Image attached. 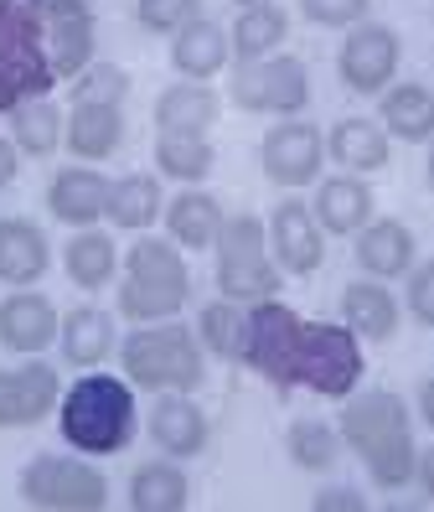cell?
Here are the masks:
<instances>
[{
	"label": "cell",
	"instance_id": "obj_10",
	"mask_svg": "<svg viewBox=\"0 0 434 512\" xmlns=\"http://www.w3.org/2000/svg\"><path fill=\"white\" fill-rule=\"evenodd\" d=\"M398 57H403V47H398L393 26L362 21V26L347 32V42H341L336 73H341V83H347L352 94H383V88L393 83V73H398Z\"/></svg>",
	"mask_w": 434,
	"mask_h": 512
},
{
	"label": "cell",
	"instance_id": "obj_14",
	"mask_svg": "<svg viewBox=\"0 0 434 512\" xmlns=\"http://www.w3.org/2000/svg\"><path fill=\"white\" fill-rule=\"evenodd\" d=\"M57 368L47 363H26L16 373H0V430H26L37 425V419H47L57 409Z\"/></svg>",
	"mask_w": 434,
	"mask_h": 512
},
{
	"label": "cell",
	"instance_id": "obj_23",
	"mask_svg": "<svg viewBox=\"0 0 434 512\" xmlns=\"http://www.w3.org/2000/svg\"><path fill=\"white\" fill-rule=\"evenodd\" d=\"M341 316L367 342L398 337V300H393V290H383V280H352L341 290Z\"/></svg>",
	"mask_w": 434,
	"mask_h": 512
},
{
	"label": "cell",
	"instance_id": "obj_42",
	"mask_svg": "<svg viewBox=\"0 0 434 512\" xmlns=\"http://www.w3.org/2000/svg\"><path fill=\"white\" fill-rule=\"evenodd\" d=\"M16 171H21V150H16V140H0V192L16 182Z\"/></svg>",
	"mask_w": 434,
	"mask_h": 512
},
{
	"label": "cell",
	"instance_id": "obj_26",
	"mask_svg": "<svg viewBox=\"0 0 434 512\" xmlns=\"http://www.w3.org/2000/svg\"><path fill=\"white\" fill-rule=\"evenodd\" d=\"M212 119H217V94L207 83H171L155 99V125L171 135H207Z\"/></svg>",
	"mask_w": 434,
	"mask_h": 512
},
{
	"label": "cell",
	"instance_id": "obj_41",
	"mask_svg": "<svg viewBox=\"0 0 434 512\" xmlns=\"http://www.w3.org/2000/svg\"><path fill=\"white\" fill-rule=\"evenodd\" d=\"M316 512H362L367 502L352 492V487H326V492H316V502H310Z\"/></svg>",
	"mask_w": 434,
	"mask_h": 512
},
{
	"label": "cell",
	"instance_id": "obj_2",
	"mask_svg": "<svg viewBox=\"0 0 434 512\" xmlns=\"http://www.w3.org/2000/svg\"><path fill=\"white\" fill-rule=\"evenodd\" d=\"M341 440H347L362 466L372 471L383 492H403L414 481L419 466V445H414V425H409V404L388 388H367L352 394L341 409Z\"/></svg>",
	"mask_w": 434,
	"mask_h": 512
},
{
	"label": "cell",
	"instance_id": "obj_37",
	"mask_svg": "<svg viewBox=\"0 0 434 512\" xmlns=\"http://www.w3.org/2000/svg\"><path fill=\"white\" fill-rule=\"evenodd\" d=\"M130 94V73L114 63H88L73 83V104H124Z\"/></svg>",
	"mask_w": 434,
	"mask_h": 512
},
{
	"label": "cell",
	"instance_id": "obj_44",
	"mask_svg": "<svg viewBox=\"0 0 434 512\" xmlns=\"http://www.w3.org/2000/svg\"><path fill=\"white\" fill-rule=\"evenodd\" d=\"M419 414H424V425L434 430V378H424V388H419Z\"/></svg>",
	"mask_w": 434,
	"mask_h": 512
},
{
	"label": "cell",
	"instance_id": "obj_39",
	"mask_svg": "<svg viewBox=\"0 0 434 512\" xmlns=\"http://www.w3.org/2000/svg\"><path fill=\"white\" fill-rule=\"evenodd\" d=\"M372 11V0H300V16L310 26H331V32H352Z\"/></svg>",
	"mask_w": 434,
	"mask_h": 512
},
{
	"label": "cell",
	"instance_id": "obj_28",
	"mask_svg": "<svg viewBox=\"0 0 434 512\" xmlns=\"http://www.w3.org/2000/svg\"><path fill=\"white\" fill-rule=\"evenodd\" d=\"M383 125L393 140H434V88L424 83H398L383 94Z\"/></svg>",
	"mask_w": 434,
	"mask_h": 512
},
{
	"label": "cell",
	"instance_id": "obj_7",
	"mask_svg": "<svg viewBox=\"0 0 434 512\" xmlns=\"http://www.w3.org/2000/svg\"><path fill=\"white\" fill-rule=\"evenodd\" d=\"M212 249H217V290H223L228 300H238V306L269 300V295H279V285H285V269L274 264V249H269L259 218H248V213L223 218Z\"/></svg>",
	"mask_w": 434,
	"mask_h": 512
},
{
	"label": "cell",
	"instance_id": "obj_21",
	"mask_svg": "<svg viewBox=\"0 0 434 512\" xmlns=\"http://www.w3.org/2000/svg\"><path fill=\"white\" fill-rule=\"evenodd\" d=\"M62 140H68V150L78 161H109L124 140L119 104H73L68 125H62Z\"/></svg>",
	"mask_w": 434,
	"mask_h": 512
},
{
	"label": "cell",
	"instance_id": "obj_33",
	"mask_svg": "<svg viewBox=\"0 0 434 512\" xmlns=\"http://www.w3.org/2000/svg\"><path fill=\"white\" fill-rule=\"evenodd\" d=\"M155 166H161L166 176H176V182H202V176L217 166V150L207 135H171L161 130L155 135Z\"/></svg>",
	"mask_w": 434,
	"mask_h": 512
},
{
	"label": "cell",
	"instance_id": "obj_27",
	"mask_svg": "<svg viewBox=\"0 0 434 512\" xmlns=\"http://www.w3.org/2000/svg\"><path fill=\"white\" fill-rule=\"evenodd\" d=\"M62 264H68V280L78 290H104L114 280V269H119V249H114V238L99 233V228H78L68 238V249H62Z\"/></svg>",
	"mask_w": 434,
	"mask_h": 512
},
{
	"label": "cell",
	"instance_id": "obj_35",
	"mask_svg": "<svg viewBox=\"0 0 434 512\" xmlns=\"http://www.w3.org/2000/svg\"><path fill=\"white\" fill-rule=\"evenodd\" d=\"M243 321L248 311H238V300H212V306L197 316V342L212 352V357H228V363H238L243 357Z\"/></svg>",
	"mask_w": 434,
	"mask_h": 512
},
{
	"label": "cell",
	"instance_id": "obj_15",
	"mask_svg": "<svg viewBox=\"0 0 434 512\" xmlns=\"http://www.w3.org/2000/svg\"><path fill=\"white\" fill-rule=\"evenodd\" d=\"M57 311L52 300L37 295V290H16L0 300V347L6 352H21V357H37L47 352V342H57Z\"/></svg>",
	"mask_w": 434,
	"mask_h": 512
},
{
	"label": "cell",
	"instance_id": "obj_5",
	"mask_svg": "<svg viewBox=\"0 0 434 512\" xmlns=\"http://www.w3.org/2000/svg\"><path fill=\"white\" fill-rule=\"evenodd\" d=\"M124 378L150 394H192L207 378L202 368V342L176 321H145L140 331H130L119 347Z\"/></svg>",
	"mask_w": 434,
	"mask_h": 512
},
{
	"label": "cell",
	"instance_id": "obj_32",
	"mask_svg": "<svg viewBox=\"0 0 434 512\" xmlns=\"http://www.w3.org/2000/svg\"><path fill=\"white\" fill-rule=\"evenodd\" d=\"M166 228L181 249H212L217 244V228H223V207L207 192H181L166 207Z\"/></svg>",
	"mask_w": 434,
	"mask_h": 512
},
{
	"label": "cell",
	"instance_id": "obj_16",
	"mask_svg": "<svg viewBox=\"0 0 434 512\" xmlns=\"http://www.w3.org/2000/svg\"><path fill=\"white\" fill-rule=\"evenodd\" d=\"M109 176L93 171V166H68L52 176L47 187V207L57 223H73V228H93L99 218H109Z\"/></svg>",
	"mask_w": 434,
	"mask_h": 512
},
{
	"label": "cell",
	"instance_id": "obj_20",
	"mask_svg": "<svg viewBox=\"0 0 434 512\" xmlns=\"http://www.w3.org/2000/svg\"><path fill=\"white\" fill-rule=\"evenodd\" d=\"M357 264L372 280H398L414 269V233L398 218H378L357 233Z\"/></svg>",
	"mask_w": 434,
	"mask_h": 512
},
{
	"label": "cell",
	"instance_id": "obj_43",
	"mask_svg": "<svg viewBox=\"0 0 434 512\" xmlns=\"http://www.w3.org/2000/svg\"><path fill=\"white\" fill-rule=\"evenodd\" d=\"M414 481H419V492L434 502V445L419 450V466H414Z\"/></svg>",
	"mask_w": 434,
	"mask_h": 512
},
{
	"label": "cell",
	"instance_id": "obj_17",
	"mask_svg": "<svg viewBox=\"0 0 434 512\" xmlns=\"http://www.w3.org/2000/svg\"><path fill=\"white\" fill-rule=\"evenodd\" d=\"M47 264H52V244L37 223L31 218H0V280L26 290L47 275Z\"/></svg>",
	"mask_w": 434,
	"mask_h": 512
},
{
	"label": "cell",
	"instance_id": "obj_31",
	"mask_svg": "<svg viewBox=\"0 0 434 512\" xmlns=\"http://www.w3.org/2000/svg\"><path fill=\"white\" fill-rule=\"evenodd\" d=\"M186 502H192V487H186L181 466H171V461H145L130 476V507L135 512H186Z\"/></svg>",
	"mask_w": 434,
	"mask_h": 512
},
{
	"label": "cell",
	"instance_id": "obj_4",
	"mask_svg": "<svg viewBox=\"0 0 434 512\" xmlns=\"http://www.w3.org/2000/svg\"><path fill=\"white\" fill-rule=\"evenodd\" d=\"M57 68L47 57V26L37 0H0V114L47 99Z\"/></svg>",
	"mask_w": 434,
	"mask_h": 512
},
{
	"label": "cell",
	"instance_id": "obj_29",
	"mask_svg": "<svg viewBox=\"0 0 434 512\" xmlns=\"http://www.w3.org/2000/svg\"><path fill=\"white\" fill-rule=\"evenodd\" d=\"M161 213H166V197H161V182H155V176L135 171V176H119V182L109 187V223L114 228L140 233Z\"/></svg>",
	"mask_w": 434,
	"mask_h": 512
},
{
	"label": "cell",
	"instance_id": "obj_34",
	"mask_svg": "<svg viewBox=\"0 0 434 512\" xmlns=\"http://www.w3.org/2000/svg\"><path fill=\"white\" fill-rule=\"evenodd\" d=\"M62 125H68V119H62L57 104H47V99H31V104L11 109V135H16L21 156H52L57 140H62Z\"/></svg>",
	"mask_w": 434,
	"mask_h": 512
},
{
	"label": "cell",
	"instance_id": "obj_13",
	"mask_svg": "<svg viewBox=\"0 0 434 512\" xmlns=\"http://www.w3.org/2000/svg\"><path fill=\"white\" fill-rule=\"evenodd\" d=\"M47 26V57L57 78H78L93 63V11L88 0H37Z\"/></svg>",
	"mask_w": 434,
	"mask_h": 512
},
{
	"label": "cell",
	"instance_id": "obj_24",
	"mask_svg": "<svg viewBox=\"0 0 434 512\" xmlns=\"http://www.w3.org/2000/svg\"><path fill=\"white\" fill-rule=\"evenodd\" d=\"M326 150H331V161L347 166L352 176L383 171L388 166V130L372 125V119H336L331 135H326Z\"/></svg>",
	"mask_w": 434,
	"mask_h": 512
},
{
	"label": "cell",
	"instance_id": "obj_19",
	"mask_svg": "<svg viewBox=\"0 0 434 512\" xmlns=\"http://www.w3.org/2000/svg\"><path fill=\"white\" fill-rule=\"evenodd\" d=\"M228 57H233L228 32H223L217 21H207V16L186 21L181 32L171 37V68H176L181 78H192V83H202V78H212V73H223Z\"/></svg>",
	"mask_w": 434,
	"mask_h": 512
},
{
	"label": "cell",
	"instance_id": "obj_40",
	"mask_svg": "<svg viewBox=\"0 0 434 512\" xmlns=\"http://www.w3.org/2000/svg\"><path fill=\"white\" fill-rule=\"evenodd\" d=\"M409 316L419 326H434V259L409 269Z\"/></svg>",
	"mask_w": 434,
	"mask_h": 512
},
{
	"label": "cell",
	"instance_id": "obj_30",
	"mask_svg": "<svg viewBox=\"0 0 434 512\" xmlns=\"http://www.w3.org/2000/svg\"><path fill=\"white\" fill-rule=\"evenodd\" d=\"M285 32H290V16L279 11L274 0H259V6H243L238 11L228 42H233L238 63H254V57H269L279 42H285Z\"/></svg>",
	"mask_w": 434,
	"mask_h": 512
},
{
	"label": "cell",
	"instance_id": "obj_1",
	"mask_svg": "<svg viewBox=\"0 0 434 512\" xmlns=\"http://www.w3.org/2000/svg\"><path fill=\"white\" fill-rule=\"evenodd\" d=\"M238 363H248L264 383H274L279 394L310 388V394H321V399H352L362 373H367L352 326L305 321L274 295L254 300V311H248Z\"/></svg>",
	"mask_w": 434,
	"mask_h": 512
},
{
	"label": "cell",
	"instance_id": "obj_46",
	"mask_svg": "<svg viewBox=\"0 0 434 512\" xmlns=\"http://www.w3.org/2000/svg\"><path fill=\"white\" fill-rule=\"evenodd\" d=\"M238 6H259V0H238Z\"/></svg>",
	"mask_w": 434,
	"mask_h": 512
},
{
	"label": "cell",
	"instance_id": "obj_22",
	"mask_svg": "<svg viewBox=\"0 0 434 512\" xmlns=\"http://www.w3.org/2000/svg\"><path fill=\"white\" fill-rule=\"evenodd\" d=\"M310 213H316V223L336 238L347 233H362L372 223V192L362 176H331V182H321L316 202H310Z\"/></svg>",
	"mask_w": 434,
	"mask_h": 512
},
{
	"label": "cell",
	"instance_id": "obj_6",
	"mask_svg": "<svg viewBox=\"0 0 434 512\" xmlns=\"http://www.w3.org/2000/svg\"><path fill=\"white\" fill-rule=\"evenodd\" d=\"M186 295H192V269H186L181 249H171L166 238H140L124 259L119 316H130L135 326L171 321L186 306Z\"/></svg>",
	"mask_w": 434,
	"mask_h": 512
},
{
	"label": "cell",
	"instance_id": "obj_8",
	"mask_svg": "<svg viewBox=\"0 0 434 512\" xmlns=\"http://www.w3.org/2000/svg\"><path fill=\"white\" fill-rule=\"evenodd\" d=\"M21 497L42 512H104L109 481L99 466L73 456H31L21 471Z\"/></svg>",
	"mask_w": 434,
	"mask_h": 512
},
{
	"label": "cell",
	"instance_id": "obj_38",
	"mask_svg": "<svg viewBox=\"0 0 434 512\" xmlns=\"http://www.w3.org/2000/svg\"><path fill=\"white\" fill-rule=\"evenodd\" d=\"M197 16H202V0H135V21L145 32H161V37H176Z\"/></svg>",
	"mask_w": 434,
	"mask_h": 512
},
{
	"label": "cell",
	"instance_id": "obj_25",
	"mask_svg": "<svg viewBox=\"0 0 434 512\" xmlns=\"http://www.w3.org/2000/svg\"><path fill=\"white\" fill-rule=\"evenodd\" d=\"M57 342H62V357H68L73 368H99L114 352V321L99 306H78V311L62 316Z\"/></svg>",
	"mask_w": 434,
	"mask_h": 512
},
{
	"label": "cell",
	"instance_id": "obj_3",
	"mask_svg": "<svg viewBox=\"0 0 434 512\" xmlns=\"http://www.w3.org/2000/svg\"><path fill=\"white\" fill-rule=\"evenodd\" d=\"M62 440L83 456H119L135 440V383L109 373H83L57 409Z\"/></svg>",
	"mask_w": 434,
	"mask_h": 512
},
{
	"label": "cell",
	"instance_id": "obj_9",
	"mask_svg": "<svg viewBox=\"0 0 434 512\" xmlns=\"http://www.w3.org/2000/svg\"><path fill=\"white\" fill-rule=\"evenodd\" d=\"M233 104L248 109V114L295 119L310 104V73H305L300 57H285V52L238 63V73H233Z\"/></svg>",
	"mask_w": 434,
	"mask_h": 512
},
{
	"label": "cell",
	"instance_id": "obj_11",
	"mask_svg": "<svg viewBox=\"0 0 434 512\" xmlns=\"http://www.w3.org/2000/svg\"><path fill=\"white\" fill-rule=\"evenodd\" d=\"M264 176L274 187H310L321 176V161H326V140L316 125H300V119H290V125H274L264 135Z\"/></svg>",
	"mask_w": 434,
	"mask_h": 512
},
{
	"label": "cell",
	"instance_id": "obj_12",
	"mask_svg": "<svg viewBox=\"0 0 434 512\" xmlns=\"http://www.w3.org/2000/svg\"><path fill=\"white\" fill-rule=\"evenodd\" d=\"M269 249L285 275H316L326 259V228L316 223V213L305 202L285 197L269 218Z\"/></svg>",
	"mask_w": 434,
	"mask_h": 512
},
{
	"label": "cell",
	"instance_id": "obj_45",
	"mask_svg": "<svg viewBox=\"0 0 434 512\" xmlns=\"http://www.w3.org/2000/svg\"><path fill=\"white\" fill-rule=\"evenodd\" d=\"M429 187H434V150H429Z\"/></svg>",
	"mask_w": 434,
	"mask_h": 512
},
{
	"label": "cell",
	"instance_id": "obj_18",
	"mask_svg": "<svg viewBox=\"0 0 434 512\" xmlns=\"http://www.w3.org/2000/svg\"><path fill=\"white\" fill-rule=\"evenodd\" d=\"M150 440L166 450V456L186 461V456H202L207 445V414L186 399V394H161L150 409Z\"/></svg>",
	"mask_w": 434,
	"mask_h": 512
},
{
	"label": "cell",
	"instance_id": "obj_36",
	"mask_svg": "<svg viewBox=\"0 0 434 512\" xmlns=\"http://www.w3.org/2000/svg\"><path fill=\"white\" fill-rule=\"evenodd\" d=\"M285 445H290V461L300 471H326L341 456V435L331 425H321V419H295Z\"/></svg>",
	"mask_w": 434,
	"mask_h": 512
}]
</instances>
